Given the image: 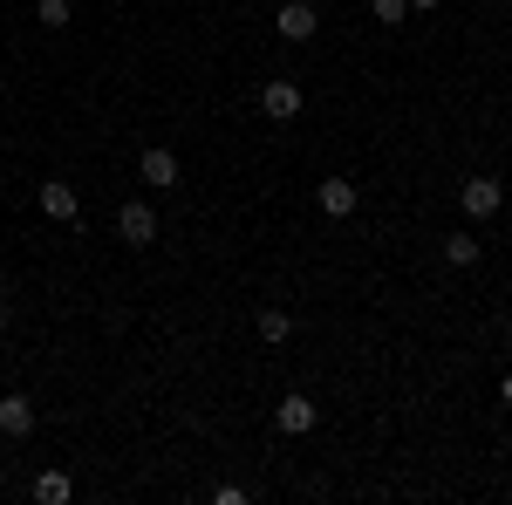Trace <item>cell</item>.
<instances>
[{"mask_svg":"<svg viewBox=\"0 0 512 505\" xmlns=\"http://www.w3.org/2000/svg\"><path fill=\"white\" fill-rule=\"evenodd\" d=\"M117 239L123 246H151V239H158V212H151L144 198H130V205L117 212Z\"/></svg>","mask_w":512,"mask_h":505,"instance_id":"cell-1","label":"cell"},{"mask_svg":"<svg viewBox=\"0 0 512 505\" xmlns=\"http://www.w3.org/2000/svg\"><path fill=\"white\" fill-rule=\"evenodd\" d=\"M35 205L48 212V219H62V226H76V219H82V198H76V185H62V178H48V185L35 192Z\"/></svg>","mask_w":512,"mask_h":505,"instance_id":"cell-2","label":"cell"},{"mask_svg":"<svg viewBox=\"0 0 512 505\" xmlns=\"http://www.w3.org/2000/svg\"><path fill=\"white\" fill-rule=\"evenodd\" d=\"M274 430L280 437H308V430H315V403H308V396H280L274 403Z\"/></svg>","mask_w":512,"mask_h":505,"instance_id":"cell-3","label":"cell"},{"mask_svg":"<svg viewBox=\"0 0 512 505\" xmlns=\"http://www.w3.org/2000/svg\"><path fill=\"white\" fill-rule=\"evenodd\" d=\"M458 205H465L472 219H492V212L506 205V185H492V178H465V192H458Z\"/></svg>","mask_w":512,"mask_h":505,"instance_id":"cell-4","label":"cell"},{"mask_svg":"<svg viewBox=\"0 0 512 505\" xmlns=\"http://www.w3.org/2000/svg\"><path fill=\"white\" fill-rule=\"evenodd\" d=\"M274 28H280V35H287V41H315L321 14H315V7H308V0H287V7H280V14H274Z\"/></svg>","mask_w":512,"mask_h":505,"instance_id":"cell-5","label":"cell"},{"mask_svg":"<svg viewBox=\"0 0 512 505\" xmlns=\"http://www.w3.org/2000/svg\"><path fill=\"white\" fill-rule=\"evenodd\" d=\"M260 110H267V117H274V123L301 117V89H294V82H287V76H274V82H267V89H260Z\"/></svg>","mask_w":512,"mask_h":505,"instance_id":"cell-6","label":"cell"},{"mask_svg":"<svg viewBox=\"0 0 512 505\" xmlns=\"http://www.w3.org/2000/svg\"><path fill=\"white\" fill-rule=\"evenodd\" d=\"M35 430V403L28 396H0V437H28Z\"/></svg>","mask_w":512,"mask_h":505,"instance_id":"cell-7","label":"cell"},{"mask_svg":"<svg viewBox=\"0 0 512 505\" xmlns=\"http://www.w3.org/2000/svg\"><path fill=\"white\" fill-rule=\"evenodd\" d=\"M355 198H362V192H355L349 178H328V185L315 192V205L328 212V219H349V212H355Z\"/></svg>","mask_w":512,"mask_h":505,"instance_id":"cell-8","label":"cell"},{"mask_svg":"<svg viewBox=\"0 0 512 505\" xmlns=\"http://www.w3.org/2000/svg\"><path fill=\"white\" fill-rule=\"evenodd\" d=\"M137 171H144V185H178V157H171V151H158V144H151V151L137 157Z\"/></svg>","mask_w":512,"mask_h":505,"instance_id":"cell-9","label":"cell"},{"mask_svg":"<svg viewBox=\"0 0 512 505\" xmlns=\"http://www.w3.org/2000/svg\"><path fill=\"white\" fill-rule=\"evenodd\" d=\"M35 499H41V505H69V499H76L69 471H41V478H35Z\"/></svg>","mask_w":512,"mask_h":505,"instance_id":"cell-10","label":"cell"},{"mask_svg":"<svg viewBox=\"0 0 512 505\" xmlns=\"http://www.w3.org/2000/svg\"><path fill=\"white\" fill-rule=\"evenodd\" d=\"M444 260H451V267H478V239L472 233H451V239H444Z\"/></svg>","mask_w":512,"mask_h":505,"instance_id":"cell-11","label":"cell"},{"mask_svg":"<svg viewBox=\"0 0 512 505\" xmlns=\"http://www.w3.org/2000/svg\"><path fill=\"white\" fill-rule=\"evenodd\" d=\"M287 335H294V321H287L280 308H267V314H260V342H287Z\"/></svg>","mask_w":512,"mask_h":505,"instance_id":"cell-12","label":"cell"},{"mask_svg":"<svg viewBox=\"0 0 512 505\" xmlns=\"http://www.w3.org/2000/svg\"><path fill=\"white\" fill-rule=\"evenodd\" d=\"M35 21L41 28H69V0H35Z\"/></svg>","mask_w":512,"mask_h":505,"instance_id":"cell-13","label":"cell"},{"mask_svg":"<svg viewBox=\"0 0 512 505\" xmlns=\"http://www.w3.org/2000/svg\"><path fill=\"white\" fill-rule=\"evenodd\" d=\"M410 14V0H376V21H403Z\"/></svg>","mask_w":512,"mask_h":505,"instance_id":"cell-14","label":"cell"},{"mask_svg":"<svg viewBox=\"0 0 512 505\" xmlns=\"http://www.w3.org/2000/svg\"><path fill=\"white\" fill-rule=\"evenodd\" d=\"M499 403H506V410H512V376H506V383H499Z\"/></svg>","mask_w":512,"mask_h":505,"instance_id":"cell-15","label":"cell"},{"mask_svg":"<svg viewBox=\"0 0 512 505\" xmlns=\"http://www.w3.org/2000/svg\"><path fill=\"white\" fill-rule=\"evenodd\" d=\"M424 7H437V0H410V14H424Z\"/></svg>","mask_w":512,"mask_h":505,"instance_id":"cell-16","label":"cell"},{"mask_svg":"<svg viewBox=\"0 0 512 505\" xmlns=\"http://www.w3.org/2000/svg\"><path fill=\"white\" fill-rule=\"evenodd\" d=\"M506 342H512V321H506Z\"/></svg>","mask_w":512,"mask_h":505,"instance_id":"cell-17","label":"cell"},{"mask_svg":"<svg viewBox=\"0 0 512 505\" xmlns=\"http://www.w3.org/2000/svg\"><path fill=\"white\" fill-rule=\"evenodd\" d=\"M0 321H7V308H0Z\"/></svg>","mask_w":512,"mask_h":505,"instance_id":"cell-18","label":"cell"}]
</instances>
